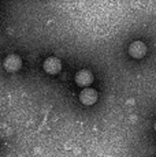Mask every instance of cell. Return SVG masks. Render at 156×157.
Segmentation results:
<instances>
[{
    "instance_id": "obj_1",
    "label": "cell",
    "mask_w": 156,
    "mask_h": 157,
    "mask_svg": "<svg viewBox=\"0 0 156 157\" xmlns=\"http://www.w3.org/2000/svg\"><path fill=\"white\" fill-rule=\"evenodd\" d=\"M3 67L8 72H17L22 67V59H21V56L17 55V53H10V55H7L4 57V60H3Z\"/></svg>"
},
{
    "instance_id": "obj_2",
    "label": "cell",
    "mask_w": 156,
    "mask_h": 157,
    "mask_svg": "<svg viewBox=\"0 0 156 157\" xmlns=\"http://www.w3.org/2000/svg\"><path fill=\"white\" fill-rule=\"evenodd\" d=\"M43 68L44 71L47 72V74L49 75H56L59 74L62 70V62L58 59V57H47L45 60H44V64H43Z\"/></svg>"
},
{
    "instance_id": "obj_5",
    "label": "cell",
    "mask_w": 156,
    "mask_h": 157,
    "mask_svg": "<svg viewBox=\"0 0 156 157\" xmlns=\"http://www.w3.org/2000/svg\"><path fill=\"white\" fill-rule=\"evenodd\" d=\"M92 82H93V74H92V71L84 68V70H80L76 74V83L78 86L88 87L92 85Z\"/></svg>"
},
{
    "instance_id": "obj_6",
    "label": "cell",
    "mask_w": 156,
    "mask_h": 157,
    "mask_svg": "<svg viewBox=\"0 0 156 157\" xmlns=\"http://www.w3.org/2000/svg\"><path fill=\"white\" fill-rule=\"evenodd\" d=\"M154 128H155V132H156V122H155V124H154Z\"/></svg>"
},
{
    "instance_id": "obj_3",
    "label": "cell",
    "mask_w": 156,
    "mask_h": 157,
    "mask_svg": "<svg viewBox=\"0 0 156 157\" xmlns=\"http://www.w3.org/2000/svg\"><path fill=\"white\" fill-rule=\"evenodd\" d=\"M78 98H80V101L82 102L84 105H93L95 102L97 101L99 94L95 89H92V87L88 86V87H84V89L81 90Z\"/></svg>"
},
{
    "instance_id": "obj_4",
    "label": "cell",
    "mask_w": 156,
    "mask_h": 157,
    "mask_svg": "<svg viewBox=\"0 0 156 157\" xmlns=\"http://www.w3.org/2000/svg\"><path fill=\"white\" fill-rule=\"evenodd\" d=\"M146 53V45L142 41H133L129 45V55L134 59H142Z\"/></svg>"
}]
</instances>
